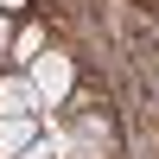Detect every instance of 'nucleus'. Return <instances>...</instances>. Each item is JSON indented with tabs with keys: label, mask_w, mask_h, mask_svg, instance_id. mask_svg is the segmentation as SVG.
<instances>
[{
	"label": "nucleus",
	"mask_w": 159,
	"mask_h": 159,
	"mask_svg": "<svg viewBox=\"0 0 159 159\" xmlns=\"http://www.w3.org/2000/svg\"><path fill=\"white\" fill-rule=\"evenodd\" d=\"M25 83H32V96L45 102H70V89H76V64L64 57V51H38L32 64H25Z\"/></svg>",
	"instance_id": "f257e3e1"
},
{
	"label": "nucleus",
	"mask_w": 159,
	"mask_h": 159,
	"mask_svg": "<svg viewBox=\"0 0 159 159\" xmlns=\"http://www.w3.org/2000/svg\"><path fill=\"white\" fill-rule=\"evenodd\" d=\"M38 140V115H0V159H19Z\"/></svg>",
	"instance_id": "f03ea898"
},
{
	"label": "nucleus",
	"mask_w": 159,
	"mask_h": 159,
	"mask_svg": "<svg viewBox=\"0 0 159 159\" xmlns=\"http://www.w3.org/2000/svg\"><path fill=\"white\" fill-rule=\"evenodd\" d=\"M32 108H38L32 83L25 76H0V115H32Z\"/></svg>",
	"instance_id": "7ed1b4c3"
},
{
	"label": "nucleus",
	"mask_w": 159,
	"mask_h": 159,
	"mask_svg": "<svg viewBox=\"0 0 159 159\" xmlns=\"http://www.w3.org/2000/svg\"><path fill=\"white\" fill-rule=\"evenodd\" d=\"M38 51H45V32H38V25H25V32L13 38V57H25V64H32Z\"/></svg>",
	"instance_id": "20e7f679"
},
{
	"label": "nucleus",
	"mask_w": 159,
	"mask_h": 159,
	"mask_svg": "<svg viewBox=\"0 0 159 159\" xmlns=\"http://www.w3.org/2000/svg\"><path fill=\"white\" fill-rule=\"evenodd\" d=\"M76 147H108V121H83L76 127Z\"/></svg>",
	"instance_id": "39448f33"
},
{
	"label": "nucleus",
	"mask_w": 159,
	"mask_h": 159,
	"mask_svg": "<svg viewBox=\"0 0 159 159\" xmlns=\"http://www.w3.org/2000/svg\"><path fill=\"white\" fill-rule=\"evenodd\" d=\"M19 159H51V147H45V140H32V147H25Z\"/></svg>",
	"instance_id": "423d86ee"
},
{
	"label": "nucleus",
	"mask_w": 159,
	"mask_h": 159,
	"mask_svg": "<svg viewBox=\"0 0 159 159\" xmlns=\"http://www.w3.org/2000/svg\"><path fill=\"white\" fill-rule=\"evenodd\" d=\"M25 7H32V0H0V13H25Z\"/></svg>",
	"instance_id": "0eeeda50"
},
{
	"label": "nucleus",
	"mask_w": 159,
	"mask_h": 159,
	"mask_svg": "<svg viewBox=\"0 0 159 159\" xmlns=\"http://www.w3.org/2000/svg\"><path fill=\"white\" fill-rule=\"evenodd\" d=\"M0 45H13V25H7V13H0Z\"/></svg>",
	"instance_id": "6e6552de"
}]
</instances>
